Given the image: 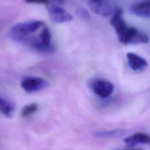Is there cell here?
<instances>
[{"label":"cell","instance_id":"5","mask_svg":"<svg viewBox=\"0 0 150 150\" xmlns=\"http://www.w3.org/2000/svg\"><path fill=\"white\" fill-rule=\"evenodd\" d=\"M148 42L149 38L146 34L133 26H129L122 44L147 43Z\"/></svg>","mask_w":150,"mask_h":150},{"label":"cell","instance_id":"2","mask_svg":"<svg viewBox=\"0 0 150 150\" xmlns=\"http://www.w3.org/2000/svg\"><path fill=\"white\" fill-rule=\"evenodd\" d=\"M110 23L115 29L119 41L122 43L129 26L123 19L122 10L121 8H117L112 12Z\"/></svg>","mask_w":150,"mask_h":150},{"label":"cell","instance_id":"17","mask_svg":"<svg viewBox=\"0 0 150 150\" xmlns=\"http://www.w3.org/2000/svg\"><path fill=\"white\" fill-rule=\"evenodd\" d=\"M28 4H38L43 5H48L50 4V0H25Z\"/></svg>","mask_w":150,"mask_h":150},{"label":"cell","instance_id":"1","mask_svg":"<svg viewBox=\"0 0 150 150\" xmlns=\"http://www.w3.org/2000/svg\"><path fill=\"white\" fill-rule=\"evenodd\" d=\"M44 25L41 21H31L13 25L10 30L11 38L16 41H22L25 37L35 32Z\"/></svg>","mask_w":150,"mask_h":150},{"label":"cell","instance_id":"11","mask_svg":"<svg viewBox=\"0 0 150 150\" xmlns=\"http://www.w3.org/2000/svg\"><path fill=\"white\" fill-rule=\"evenodd\" d=\"M30 45L33 48L38 52L42 53H53L56 50L55 46L51 43L50 44L43 43L40 40L37 39L30 40L29 41Z\"/></svg>","mask_w":150,"mask_h":150},{"label":"cell","instance_id":"9","mask_svg":"<svg viewBox=\"0 0 150 150\" xmlns=\"http://www.w3.org/2000/svg\"><path fill=\"white\" fill-rule=\"evenodd\" d=\"M131 12L136 16L150 18V0H144L137 2L131 6Z\"/></svg>","mask_w":150,"mask_h":150},{"label":"cell","instance_id":"13","mask_svg":"<svg viewBox=\"0 0 150 150\" xmlns=\"http://www.w3.org/2000/svg\"><path fill=\"white\" fill-rule=\"evenodd\" d=\"M38 108H39V106L36 103H33L28 104L25 105L22 108L21 110V115L22 117L26 118L31 115L35 112H36L37 110H38Z\"/></svg>","mask_w":150,"mask_h":150},{"label":"cell","instance_id":"10","mask_svg":"<svg viewBox=\"0 0 150 150\" xmlns=\"http://www.w3.org/2000/svg\"><path fill=\"white\" fill-rule=\"evenodd\" d=\"M124 143L128 146L150 143V137L144 132H137L124 139Z\"/></svg>","mask_w":150,"mask_h":150},{"label":"cell","instance_id":"12","mask_svg":"<svg viewBox=\"0 0 150 150\" xmlns=\"http://www.w3.org/2000/svg\"><path fill=\"white\" fill-rule=\"evenodd\" d=\"M14 111V106L11 102L0 96V112L6 117H11Z\"/></svg>","mask_w":150,"mask_h":150},{"label":"cell","instance_id":"14","mask_svg":"<svg viewBox=\"0 0 150 150\" xmlns=\"http://www.w3.org/2000/svg\"><path fill=\"white\" fill-rule=\"evenodd\" d=\"M124 131L122 129H114L110 131H97L95 132L94 135L97 137L101 138H109L114 137L122 134Z\"/></svg>","mask_w":150,"mask_h":150},{"label":"cell","instance_id":"15","mask_svg":"<svg viewBox=\"0 0 150 150\" xmlns=\"http://www.w3.org/2000/svg\"><path fill=\"white\" fill-rule=\"evenodd\" d=\"M39 37H40V40L43 43H45V44L51 43L52 35L49 29L47 27H45L42 29V30L41 31L39 35Z\"/></svg>","mask_w":150,"mask_h":150},{"label":"cell","instance_id":"19","mask_svg":"<svg viewBox=\"0 0 150 150\" xmlns=\"http://www.w3.org/2000/svg\"><path fill=\"white\" fill-rule=\"evenodd\" d=\"M115 150H144L142 149H115Z\"/></svg>","mask_w":150,"mask_h":150},{"label":"cell","instance_id":"16","mask_svg":"<svg viewBox=\"0 0 150 150\" xmlns=\"http://www.w3.org/2000/svg\"><path fill=\"white\" fill-rule=\"evenodd\" d=\"M77 15L81 17V18H83V19H86L87 20L88 19H89L90 18V15L88 13V12L84 9H79L77 12Z\"/></svg>","mask_w":150,"mask_h":150},{"label":"cell","instance_id":"18","mask_svg":"<svg viewBox=\"0 0 150 150\" xmlns=\"http://www.w3.org/2000/svg\"><path fill=\"white\" fill-rule=\"evenodd\" d=\"M50 2H52L53 6H59L60 5L63 4V0H50Z\"/></svg>","mask_w":150,"mask_h":150},{"label":"cell","instance_id":"8","mask_svg":"<svg viewBox=\"0 0 150 150\" xmlns=\"http://www.w3.org/2000/svg\"><path fill=\"white\" fill-rule=\"evenodd\" d=\"M126 56L128 65L133 70L141 71L145 69L148 66L147 61L136 53L128 52Z\"/></svg>","mask_w":150,"mask_h":150},{"label":"cell","instance_id":"4","mask_svg":"<svg viewBox=\"0 0 150 150\" xmlns=\"http://www.w3.org/2000/svg\"><path fill=\"white\" fill-rule=\"evenodd\" d=\"M93 93L101 98L109 97L113 93L114 86L110 81L105 80H96L91 84Z\"/></svg>","mask_w":150,"mask_h":150},{"label":"cell","instance_id":"3","mask_svg":"<svg viewBox=\"0 0 150 150\" xmlns=\"http://www.w3.org/2000/svg\"><path fill=\"white\" fill-rule=\"evenodd\" d=\"M49 86L48 83L41 77H27L21 81V87L28 93L41 91Z\"/></svg>","mask_w":150,"mask_h":150},{"label":"cell","instance_id":"6","mask_svg":"<svg viewBox=\"0 0 150 150\" xmlns=\"http://www.w3.org/2000/svg\"><path fill=\"white\" fill-rule=\"evenodd\" d=\"M50 19L54 23H62L69 22L72 20V16L63 8L52 6L48 9Z\"/></svg>","mask_w":150,"mask_h":150},{"label":"cell","instance_id":"7","mask_svg":"<svg viewBox=\"0 0 150 150\" xmlns=\"http://www.w3.org/2000/svg\"><path fill=\"white\" fill-rule=\"evenodd\" d=\"M88 4L93 12L101 16H108L112 12L110 5L105 0H88Z\"/></svg>","mask_w":150,"mask_h":150}]
</instances>
